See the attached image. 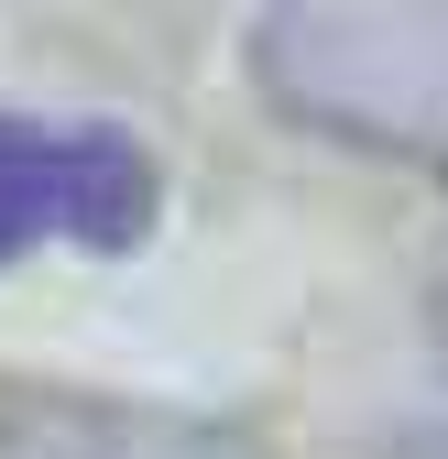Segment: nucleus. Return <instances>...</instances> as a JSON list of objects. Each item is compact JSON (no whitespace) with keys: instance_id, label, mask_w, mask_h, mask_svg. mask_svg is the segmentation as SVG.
<instances>
[{"instance_id":"f257e3e1","label":"nucleus","mask_w":448,"mask_h":459,"mask_svg":"<svg viewBox=\"0 0 448 459\" xmlns=\"http://www.w3.org/2000/svg\"><path fill=\"white\" fill-rule=\"evenodd\" d=\"M252 77L328 143L448 164V0H285L252 22Z\"/></svg>"},{"instance_id":"f03ea898","label":"nucleus","mask_w":448,"mask_h":459,"mask_svg":"<svg viewBox=\"0 0 448 459\" xmlns=\"http://www.w3.org/2000/svg\"><path fill=\"white\" fill-rule=\"evenodd\" d=\"M153 219V164L121 132H44L0 109V263L33 252V241H88V252H121L142 241Z\"/></svg>"},{"instance_id":"7ed1b4c3","label":"nucleus","mask_w":448,"mask_h":459,"mask_svg":"<svg viewBox=\"0 0 448 459\" xmlns=\"http://www.w3.org/2000/svg\"><path fill=\"white\" fill-rule=\"evenodd\" d=\"M0 459H263L241 427L208 416H132V405H22Z\"/></svg>"},{"instance_id":"20e7f679","label":"nucleus","mask_w":448,"mask_h":459,"mask_svg":"<svg viewBox=\"0 0 448 459\" xmlns=\"http://www.w3.org/2000/svg\"><path fill=\"white\" fill-rule=\"evenodd\" d=\"M416 448H426V459H448V416H437V427H426V437H416Z\"/></svg>"}]
</instances>
